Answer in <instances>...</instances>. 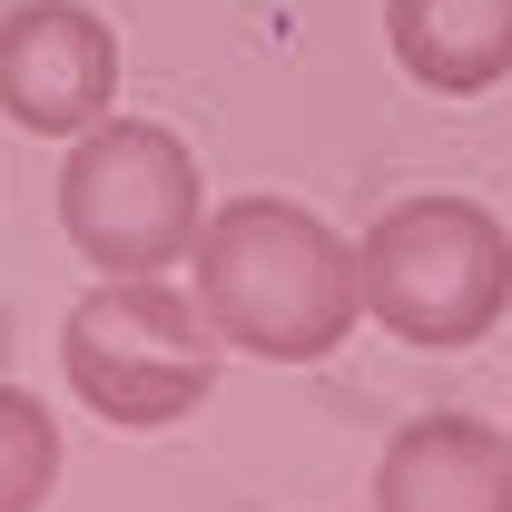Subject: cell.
<instances>
[{"instance_id":"1","label":"cell","mask_w":512,"mask_h":512,"mask_svg":"<svg viewBox=\"0 0 512 512\" xmlns=\"http://www.w3.org/2000/svg\"><path fill=\"white\" fill-rule=\"evenodd\" d=\"M188 266H197V306L217 325V345L256 355V365H316L365 316L355 247L325 227L316 207H296V197H237V207H217L197 227Z\"/></svg>"},{"instance_id":"2","label":"cell","mask_w":512,"mask_h":512,"mask_svg":"<svg viewBox=\"0 0 512 512\" xmlns=\"http://www.w3.org/2000/svg\"><path fill=\"white\" fill-rule=\"evenodd\" d=\"M217 325L197 296H178L168 276H99L60 325V375L69 394L99 414V424H128V434H158L197 414L217 394Z\"/></svg>"},{"instance_id":"3","label":"cell","mask_w":512,"mask_h":512,"mask_svg":"<svg viewBox=\"0 0 512 512\" xmlns=\"http://www.w3.org/2000/svg\"><path fill=\"white\" fill-rule=\"evenodd\" d=\"M355 286H365V316L404 345H483L512 306V237L493 207L473 197H404L384 207L355 247Z\"/></svg>"},{"instance_id":"4","label":"cell","mask_w":512,"mask_h":512,"mask_svg":"<svg viewBox=\"0 0 512 512\" xmlns=\"http://www.w3.org/2000/svg\"><path fill=\"white\" fill-rule=\"evenodd\" d=\"M60 227L99 276H168L178 256H197L207 188H197L188 138L158 119L79 128L69 168H60Z\"/></svg>"},{"instance_id":"5","label":"cell","mask_w":512,"mask_h":512,"mask_svg":"<svg viewBox=\"0 0 512 512\" xmlns=\"http://www.w3.org/2000/svg\"><path fill=\"white\" fill-rule=\"evenodd\" d=\"M119 99V30L79 0H20L0 20V119L30 138H79Z\"/></svg>"},{"instance_id":"6","label":"cell","mask_w":512,"mask_h":512,"mask_svg":"<svg viewBox=\"0 0 512 512\" xmlns=\"http://www.w3.org/2000/svg\"><path fill=\"white\" fill-rule=\"evenodd\" d=\"M375 512H512V434L473 414L404 424L375 463Z\"/></svg>"},{"instance_id":"7","label":"cell","mask_w":512,"mask_h":512,"mask_svg":"<svg viewBox=\"0 0 512 512\" xmlns=\"http://www.w3.org/2000/svg\"><path fill=\"white\" fill-rule=\"evenodd\" d=\"M384 50L414 89L483 99L512 79V0H384Z\"/></svg>"},{"instance_id":"8","label":"cell","mask_w":512,"mask_h":512,"mask_svg":"<svg viewBox=\"0 0 512 512\" xmlns=\"http://www.w3.org/2000/svg\"><path fill=\"white\" fill-rule=\"evenodd\" d=\"M60 483V424L40 394L0 384V512H40Z\"/></svg>"}]
</instances>
